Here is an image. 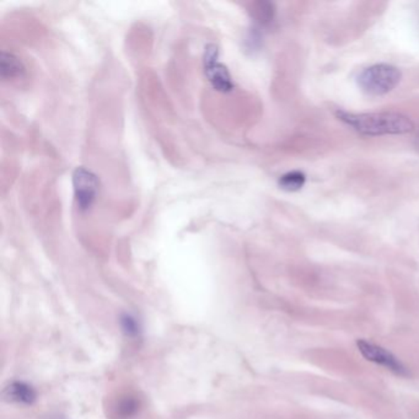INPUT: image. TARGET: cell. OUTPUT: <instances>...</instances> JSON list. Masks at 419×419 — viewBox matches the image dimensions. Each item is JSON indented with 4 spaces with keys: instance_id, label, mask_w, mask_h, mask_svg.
Here are the masks:
<instances>
[{
    "instance_id": "6da1fadb",
    "label": "cell",
    "mask_w": 419,
    "mask_h": 419,
    "mask_svg": "<svg viewBox=\"0 0 419 419\" xmlns=\"http://www.w3.org/2000/svg\"><path fill=\"white\" fill-rule=\"evenodd\" d=\"M339 119L365 135L405 134L413 130V123L408 117L395 112L380 114H348L339 112Z\"/></svg>"
},
{
    "instance_id": "7a4b0ae2",
    "label": "cell",
    "mask_w": 419,
    "mask_h": 419,
    "mask_svg": "<svg viewBox=\"0 0 419 419\" xmlns=\"http://www.w3.org/2000/svg\"><path fill=\"white\" fill-rule=\"evenodd\" d=\"M401 76L397 68L389 64H377L360 73L358 76V84L369 95H385L399 85Z\"/></svg>"
},
{
    "instance_id": "3957f363",
    "label": "cell",
    "mask_w": 419,
    "mask_h": 419,
    "mask_svg": "<svg viewBox=\"0 0 419 419\" xmlns=\"http://www.w3.org/2000/svg\"><path fill=\"white\" fill-rule=\"evenodd\" d=\"M358 351L368 362L374 363L379 367H382L386 370L395 374L397 377H410V370L406 368L405 364L401 362L399 358L394 356L390 351L377 346L375 343L368 342L364 339H359L357 342Z\"/></svg>"
},
{
    "instance_id": "277c9868",
    "label": "cell",
    "mask_w": 419,
    "mask_h": 419,
    "mask_svg": "<svg viewBox=\"0 0 419 419\" xmlns=\"http://www.w3.org/2000/svg\"><path fill=\"white\" fill-rule=\"evenodd\" d=\"M203 64H205V76L208 78V80L215 90L220 92H229L233 90V83L231 80V75L229 73L228 68L225 67L223 63L219 62V52H218V47L214 44H208L205 47Z\"/></svg>"
},
{
    "instance_id": "5b68a950",
    "label": "cell",
    "mask_w": 419,
    "mask_h": 419,
    "mask_svg": "<svg viewBox=\"0 0 419 419\" xmlns=\"http://www.w3.org/2000/svg\"><path fill=\"white\" fill-rule=\"evenodd\" d=\"M73 187L76 205L81 212L90 210L97 195V177L85 167H78L73 174Z\"/></svg>"
},
{
    "instance_id": "8992f818",
    "label": "cell",
    "mask_w": 419,
    "mask_h": 419,
    "mask_svg": "<svg viewBox=\"0 0 419 419\" xmlns=\"http://www.w3.org/2000/svg\"><path fill=\"white\" fill-rule=\"evenodd\" d=\"M1 396L8 402L21 405H32L37 399L34 387L24 381H11L3 389Z\"/></svg>"
},
{
    "instance_id": "52a82bcc",
    "label": "cell",
    "mask_w": 419,
    "mask_h": 419,
    "mask_svg": "<svg viewBox=\"0 0 419 419\" xmlns=\"http://www.w3.org/2000/svg\"><path fill=\"white\" fill-rule=\"evenodd\" d=\"M25 67L19 57L13 53L3 52L0 57V74L4 80H13L23 76Z\"/></svg>"
},
{
    "instance_id": "ba28073f",
    "label": "cell",
    "mask_w": 419,
    "mask_h": 419,
    "mask_svg": "<svg viewBox=\"0 0 419 419\" xmlns=\"http://www.w3.org/2000/svg\"><path fill=\"white\" fill-rule=\"evenodd\" d=\"M140 400L133 395H123L114 402V415L116 419H129L138 413Z\"/></svg>"
},
{
    "instance_id": "9c48e42d",
    "label": "cell",
    "mask_w": 419,
    "mask_h": 419,
    "mask_svg": "<svg viewBox=\"0 0 419 419\" xmlns=\"http://www.w3.org/2000/svg\"><path fill=\"white\" fill-rule=\"evenodd\" d=\"M251 15L258 24H271L274 19V6L268 1H257L251 6Z\"/></svg>"
},
{
    "instance_id": "30bf717a",
    "label": "cell",
    "mask_w": 419,
    "mask_h": 419,
    "mask_svg": "<svg viewBox=\"0 0 419 419\" xmlns=\"http://www.w3.org/2000/svg\"><path fill=\"white\" fill-rule=\"evenodd\" d=\"M305 183V175L300 171L288 172L279 178V187L286 192H296L303 188Z\"/></svg>"
},
{
    "instance_id": "8fae6325",
    "label": "cell",
    "mask_w": 419,
    "mask_h": 419,
    "mask_svg": "<svg viewBox=\"0 0 419 419\" xmlns=\"http://www.w3.org/2000/svg\"><path fill=\"white\" fill-rule=\"evenodd\" d=\"M121 327H122L124 334L130 339H137L140 334V324L133 315H122L121 316Z\"/></svg>"
},
{
    "instance_id": "7c38bea8",
    "label": "cell",
    "mask_w": 419,
    "mask_h": 419,
    "mask_svg": "<svg viewBox=\"0 0 419 419\" xmlns=\"http://www.w3.org/2000/svg\"><path fill=\"white\" fill-rule=\"evenodd\" d=\"M415 147H417V149L419 150V133L417 134V138H415Z\"/></svg>"
},
{
    "instance_id": "4fadbf2b",
    "label": "cell",
    "mask_w": 419,
    "mask_h": 419,
    "mask_svg": "<svg viewBox=\"0 0 419 419\" xmlns=\"http://www.w3.org/2000/svg\"><path fill=\"white\" fill-rule=\"evenodd\" d=\"M53 419H63V418H53Z\"/></svg>"
}]
</instances>
